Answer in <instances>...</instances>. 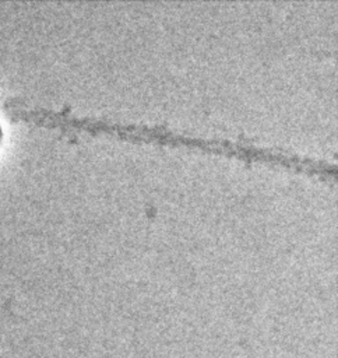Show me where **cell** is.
<instances>
[{"label":"cell","mask_w":338,"mask_h":358,"mask_svg":"<svg viewBox=\"0 0 338 358\" xmlns=\"http://www.w3.org/2000/svg\"><path fill=\"white\" fill-rule=\"evenodd\" d=\"M14 117L15 120L29 122V123L49 126V127H59L64 130L88 131L92 134L108 133V134L123 137V138L156 141L163 144H177V145L184 144L189 147L204 148L208 151L229 154L239 158L271 161L275 164L285 165L288 168H295V169L306 171L310 173L323 175L325 171L324 161H317L307 157H299L296 154H291L288 151H282L277 148L247 145L243 143H235V141L222 140V138H201L190 134H180L165 126H148L141 123H120V122H112V120L96 119V117H81V116L70 115L67 112L50 110L45 108H28L22 105L15 108Z\"/></svg>","instance_id":"6da1fadb"},{"label":"cell","mask_w":338,"mask_h":358,"mask_svg":"<svg viewBox=\"0 0 338 358\" xmlns=\"http://www.w3.org/2000/svg\"><path fill=\"white\" fill-rule=\"evenodd\" d=\"M3 138V127H1V123H0V141Z\"/></svg>","instance_id":"7a4b0ae2"}]
</instances>
